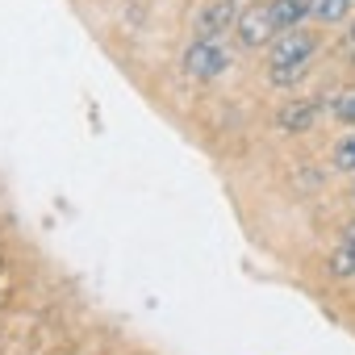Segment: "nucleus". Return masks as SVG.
Masks as SVG:
<instances>
[{
	"instance_id": "nucleus-1",
	"label": "nucleus",
	"mask_w": 355,
	"mask_h": 355,
	"mask_svg": "<svg viewBox=\"0 0 355 355\" xmlns=\"http://www.w3.org/2000/svg\"><path fill=\"white\" fill-rule=\"evenodd\" d=\"M318 46H322V42H318L313 30H305V26L284 30V34L272 42V55H268V84H276V88H293V84L309 71Z\"/></svg>"
},
{
	"instance_id": "nucleus-2",
	"label": "nucleus",
	"mask_w": 355,
	"mask_h": 355,
	"mask_svg": "<svg viewBox=\"0 0 355 355\" xmlns=\"http://www.w3.org/2000/svg\"><path fill=\"white\" fill-rule=\"evenodd\" d=\"M180 67L193 80H218L230 67V46L222 38H193L184 46V55H180Z\"/></svg>"
},
{
	"instance_id": "nucleus-3",
	"label": "nucleus",
	"mask_w": 355,
	"mask_h": 355,
	"mask_svg": "<svg viewBox=\"0 0 355 355\" xmlns=\"http://www.w3.org/2000/svg\"><path fill=\"white\" fill-rule=\"evenodd\" d=\"M234 34H239V42L247 46V51H259V46H272L284 30H280V21H276V13H272V5L263 0V5H247L243 13H239V26H234Z\"/></svg>"
},
{
	"instance_id": "nucleus-4",
	"label": "nucleus",
	"mask_w": 355,
	"mask_h": 355,
	"mask_svg": "<svg viewBox=\"0 0 355 355\" xmlns=\"http://www.w3.org/2000/svg\"><path fill=\"white\" fill-rule=\"evenodd\" d=\"M239 0H201V9L193 13V38H226L239 26Z\"/></svg>"
},
{
	"instance_id": "nucleus-5",
	"label": "nucleus",
	"mask_w": 355,
	"mask_h": 355,
	"mask_svg": "<svg viewBox=\"0 0 355 355\" xmlns=\"http://www.w3.org/2000/svg\"><path fill=\"white\" fill-rule=\"evenodd\" d=\"M322 113H334V105H326V96H305V101H288L280 113H276V130L280 134H309Z\"/></svg>"
},
{
	"instance_id": "nucleus-6",
	"label": "nucleus",
	"mask_w": 355,
	"mask_h": 355,
	"mask_svg": "<svg viewBox=\"0 0 355 355\" xmlns=\"http://www.w3.org/2000/svg\"><path fill=\"white\" fill-rule=\"evenodd\" d=\"M268 5H272L280 30H297V26L309 17V0H268Z\"/></svg>"
},
{
	"instance_id": "nucleus-7",
	"label": "nucleus",
	"mask_w": 355,
	"mask_h": 355,
	"mask_svg": "<svg viewBox=\"0 0 355 355\" xmlns=\"http://www.w3.org/2000/svg\"><path fill=\"white\" fill-rule=\"evenodd\" d=\"M351 9H355V0H309V17L313 21H326V26L343 21Z\"/></svg>"
},
{
	"instance_id": "nucleus-8",
	"label": "nucleus",
	"mask_w": 355,
	"mask_h": 355,
	"mask_svg": "<svg viewBox=\"0 0 355 355\" xmlns=\"http://www.w3.org/2000/svg\"><path fill=\"white\" fill-rule=\"evenodd\" d=\"M330 163H334V171H355V134H343V138L334 142Z\"/></svg>"
},
{
	"instance_id": "nucleus-9",
	"label": "nucleus",
	"mask_w": 355,
	"mask_h": 355,
	"mask_svg": "<svg viewBox=\"0 0 355 355\" xmlns=\"http://www.w3.org/2000/svg\"><path fill=\"white\" fill-rule=\"evenodd\" d=\"M330 272L334 276H355V247H338L330 255Z\"/></svg>"
},
{
	"instance_id": "nucleus-10",
	"label": "nucleus",
	"mask_w": 355,
	"mask_h": 355,
	"mask_svg": "<svg viewBox=\"0 0 355 355\" xmlns=\"http://www.w3.org/2000/svg\"><path fill=\"white\" fill-rule=\"evenodd\" d=\"M334 117L347 121V125H355V88H347L343 96H334Z\"/></svg>"
},
{
	"instance_id": "nucleus-11",
	"label": "nucleus",
	"mask_w": 355,
	"mask_h": 355,
	"mask_svg": "<svg viewBox=\"0 0 355 355\" xmlns=\"http://www.w3.org/2000/svg\"><path fill=\"white\" fill-rule=\"evenodd\" d=\"M343 247H355V222L343 226Z\"/></svg>"
},
{
	"instance_id": "nucleus-12",
	"label": "nucleus",
	"mask_w": 355,
	"mask_h": 355,
	"mask_svg": "<svg viewBox=\"0 0 355 355\" xmlns=\"http://www.w3.org/2000/svg\"><path fill=\"white\" fill-rule=\"evenodd\" d=\"M347 38H351V46H355V21H351V34H347Z\"/></svg>"
},
{
	"instance_id": "nucleus-13",
	"label": "nucleus",
	"mask_w": 355,
	"mask_h": 355,
	"mask_svg": "<svg viewBox=\"0 0 355 355\" xmlns=\"http://www.w3.org/2000/svg\"><path fill=\"white\" fill-rule=\"evenodd\" d=\"M351 201H355V184H351Z\"/></svg>"
}]
</instances>
